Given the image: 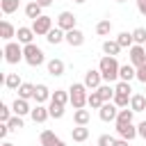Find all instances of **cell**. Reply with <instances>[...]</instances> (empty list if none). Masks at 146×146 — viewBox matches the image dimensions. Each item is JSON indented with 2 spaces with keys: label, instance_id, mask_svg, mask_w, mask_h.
Returning a JSON list of instances; mask_svg holds the SVG:
<instances>
[{
  "label": "cell",
  "instance_id": "44dd1931",
  "mask_svg": "<svg viewBox=\"0 0 146 146\" xmlns=\"http://www.w3.org/2000/svg\"><path fill=\"white\" fill-rule=\"evenodd\" d=\"M0 36L5 41H11V36H16V27L9 23V21H2L0 23Z\"/></svg>",
  "mask_w": 146,
  "mask_h": 146
},
{
  "label": "cell",
  "instance_id": "9c48e42d",
  "mask_svg": "<svg viewBox=\"0 0 146 146\" xmlns=\"http://www.w3.org/2000/svg\"><path fill=\"white\" fill-rule=\"evenodd\" d=\"M116 135L121 137V139H128V141H132L139 132H137V128L132 125V123H116Z\"/></svg>",
  "mask_w": 146,
  "mask_h": 146
},
{
  "label": "cell",
  "instance_id": "cb8c5ba5",
  "mask_svg": "<svg viewBox=\"0 0 146 146\" xmlns=\"http://www.w3.org/2000/svg\"><path fill=\"white\" fill-rule=\"evenodd\" d=\"M89 119H91V114H89V110H84V107H80V110L73 112V121H75V125H87Z\"/></svg>",
  "mask_w": 146,
  "mask_h": 146
},
{
  "label": "cell",
  "instance_id": "11a10c76",
  "mask_svg": "<svg viewBox=\"0 0 146 146\" xmlns=\"http://www.w3.org/2000/svg\"><path fill=\"white\" fill-rule=\"evenodd\" d=\"M144 87H146V84H144Z\"/></svg>",
  "mask_w": 146,
  "mask_h": 146
},
{
  "label": "cell",
  "instance_id": "d4e9b609",
  "mask_svg": "<svg viewBox=\"0 0 146 146\" xmlns=\"http://www.w3.org/2000/svg\"><path fill=\"white\" fill-rule=\"evenodd\" d=\"M103 52H105V55H112V57H116V55L121 52V46H119V41H116V39H114V41H110V39H107V41H103Z\"/></svg>",
  "mask_w": 146,
  "mask_h": 146
},
{
  "label": "cell",
  "instance_id": "2e32d148",
  "mask_svg": "<svg viewBox=\"0 0 146 146\" xmlns=\"http://www.w3.org/2000/svg\"><path fill=\"white\" fill-rule=\"evenodd\" d=\"M52 98V94H50V89L46 87V84H36V89H34V100L39 103V105H43L46 100H50Z\"/></svg>",
  "mask_w": 146,
  "mask_h": 146
},
{
  "label": "cell",
  "instance_id": "ba28073f",
  "mask_svg": "<svg viewBox=\"0 0 146 146\" xmlns=\"http://www.w3.org/2000/svg\"><path fill=\"white\" fill-rule=\"evenodd\" d=\"M144 62H146V48L139 46V43H135V46L130 48V64L137 68V66H141Z\"/></svg>",
  "mask_w": 146,
  "mask_h": 146
},
{
  "label": "cell",
  "instance_id": "7c38bea8",
  "mask_svg": "<svg viewBox=\"0 0 146 146\" xmlns=\"http://www.w3.org/2000/svg\"><path fill=\"white\" fill-rule=\"evenodd\" d=\"M46 68H48V73L52 75V78H59V75H64V62L59 59V57H52V59H48L46 62Z\"/></svg>",
  "mask_w": 146,
  "mask_h": 146
},
{
  "label": "cell",
  "instance_id": "d6a6232c",
  "mask_svg": "<svg viewBox=\"0 0 146 146\" xmlns=\"http://www.w3.org/2000/svg\"><path fill=\"white\" fill-rule=\"evenodd\" d=\"M18 5H21V0H0V9H2V14H14L16 9H18Z\"/></svg>",
  "mask_w": 146,
  "mask_h": 146
},
{
  "label": "cell",
  "instance_id": "f5cc1de1",
  "mask_svg": "<svg viewBox=\"0 0 146 146\" xmlns=\"http://www.w3.org/2000/svg\"><path fill=\"white\" fill-rule=\"evenodd\" d=\"M137 2H139V0H137Z\"/></svg>",
  "mask_w": 146,
  "mask_h": 146
},
{
  "label": "cell",
  "instance_id": "7dc6e473",
  "mask_svg": "<svg viewBox=\"0 0 146 146\" xmlns=\"http://www.w3.org/2000/svg\"><path fill=\"white\" fill-rule=\"evenodd\" d=\"M36 2H39V5H41V7H48V5H50V2H52V0H36Z\"/></svg>",
  "mask_w": 146,
  "mask_h": 146
},
{
  "label": "cell",
  "instance_id": "f1b7e54d",
  "mask_svg": "<svg viewBox=\"0 0 146 146\" xmlns=\"http://www.w3.org/2000/svg\"><path fill=\"white\" fill-rule=\"evenodd\" d=\"M57 135L52 132V130H43L41 135H39V141H41V146H55L57 144Z\"/></svg>",
  "mask_w": 146,
  "mask_h": 146
},
{
  "label": "cell",
  "instance_id": "74e56055",
  "mask_svg": "<svg viewBox=\"0 0 146 146\" xmlns=\"http://www.w3.org/2000/svg\"><path fill=\"white\" fill-rule=\"evenodd\" d=\"M114 91H116V94H128V96H132V94H130L132 87H130V82H125V80H119L116 87H114Z\"/></svg>",
  "mask_w": 146,
  "mask_h": 146
},
{
  "label": "cell",
  "instance_id": "52a82bcc",
  "mask_svg": "<svg viewBox=\"0 0 146 146\" xmlns=\"http://www.w3.org/2000/svg\"><path fill=\"white\" fill-rule=\"evenodd\" d=\"M116 114H119V107L110 100V103H103V107L98 110V116H100V121H116Z\"/></svg>",
  "mask_w": 146,
  "mask_h": 146
},
{
  "label": "cell",
  "instance_id": "ee69618b",
  "mask_svg": "<svg viewBox=\"0 0 146 146\" xmlns=\"http://www.w3.org/2000/svg\"><path fill=\"white\" fill-rule=\"evenodd\" d=\"M137 132H139V137H141V139H146V121H141V123L137 125Z\"/></svg>",
  "mask_w": 146,
  "mask_h": 146
},
{
  "label": "cell",
  "instance_id": "5bb4252c",
  "mask_svg": "<svg viewBox=\"0 0 146 146\" xmlns=\"http://www.w3.org/2000/svg\"><path fill=\"white\" fill-rule=\"evenodd\" d=\"M46 41L50 43V46H57V43H62V41H66V32L62 30V27H52L48 34H46Z\"/></svg>",
  "mask_w": 146,
  "mask_h": 146
},
{
  "label": "cell",
  "instance_id": "4dcf8cb0",
  "mask_svg": "<svg viewBox=\"0 0 146 146\" xmlns=\"http://www.w3.org/2000/svg\"><path fill=\"white\" fill-rule=\"evenodd\" d=\"M96 91L100 94V98H103L105 103H110V100L114 98V94H116V91H114V87H110V82H107V84H100Z\"/></svg>",
  "mask_w": 146,
  "mask_h": 146
},
{
  "label": "cell",
  "instance_id": "ab89813d",
  "mask_svg": "<svg viewBox=\"0 0 146 146\" xmlns=\"http://www.w3.org/2000/svg\"><path fill=\"white\" fill-rule=\"evenodd\" d=\"M11 112H14V110H9L5 103H0V123H7V121L11 119Z\"/></svg>",
  "mask_w": 146,
  "mask_h": 146
},
{
  "label": "cell",
  "instance_id": "30bf717a",
  "mask_svg": "<svg viewBox=\"0 0 146 146\" xmlns=\"http://www.w3.org/2000/svg\"><path fill=\"white\" fill-rule=\"evenodd\" d=\"M75 16L71 14V11H62L59 16H57V27H62L64 32H68V30H73L75 27Z\"/></svg>",
  "mask_w": 146,
  "mask_h": 146
},
{
  "label": "cell",
  "instance_id": "7a4b0ae2",
  "mask_svg": "<svg viewBox=\"0 0 146 146\" xmlns=\"http://www.w3.org/2000/svg\"><path fill=\"white\" fill-rule=\"evenodd\" d=\"M23 62L30 66H41L46 62V55L36 43H27V46H23Z\"/></svg>",
  "mask_w": 146,
  "mask_h": 146
},
{
  "label": "cell",
  "instance_id": "7bdbcfd3",
  "mask_svg": "<svg viewBox=\"0 0 146 146\" xmlns=\"http://www.w3.org/2000/svg\"><path fill=\"white\" fill-rule=\"evenodd\" d=\"M9 132H11V130H9V125H7V123H0V139H5Z\"/></svg>",
  "mask_w": 146,
  "mask_h": 146
},
{
  "label": "cell",
  "instance_id": "d6986e66",
  "mask_svg": "<svg viewBox=\"0 0 146 146\" xmlns=\"http://www.w3.org/2000/svg\"><path fill=\"white\" fill-rule=\"evenodd\" d=\"M135 78H137V68H135L132 64H123V66L119 68V80L130 82V80H135Z\"/></svg>",
  "mask_w": 146,
  "mask_h": 146
},
{
  "label": "cell",
  "instance_id": "f35d334b",
  "mask_svg": "<svg viewBox=\"0 0 146 146\" xmlns=\"http://www.w3.org/2000/svg\"><path fill=\"white\" fill-rule=\"evenodd\" d=\"M7 125H9V130H14V132H16V130H21V128H23V116L14 114V116L7 121Z\"/></svg>",
  "mask_w": 146,
  "mask_h": 146
},
{
  "label": "cell",
  "instance_id": "f546056e",
  "mask_svg": "<svg viewBox=\"0 0 146 146\" xmlns=\"http://www.w3.org/2000/svg\"><path fill=\"white\" fill-rule=\"evenodd\" d=\"M110 32H112V21H110V18L98 21V25H96V34H98V36H107Z\"/></svg>",
  "mask_w": 146,
  "mask_h": 146
},
{
  "label": "cell",
  "instance_id": "e0dca14e",
  "mask_svg": "<svg viewBox=\"0 0 146 146\" xmlns=\"http://www.w3.org/2000/svg\"><path fill=\"white\" fill-rule=\"evenodd\" d=\"M11 110H14V114H18V116H25V114L32 112V107H30V103H27L25 98H16L14 105H11Z\"/></svg>",
  "mask_w": 146,
  "mask_h": 146
},
{
  "label": "cell",
  "instance_id": "4fadbf2b",
  "mask_svg": "<svg viewBox=\"0 0 146 146\" xmlns=\"http://www.w3.org/2000/svg\"><path fill=\"white\" fill-rule=\"evenodd\" d=\"M16 36H18V43H23V46H27V43H34V30L32 27H18L16 30Z\"/></svg>",
  "mask_w": 146,
  "mask_h": 146
},
{
  "label": "cell",
  "instance_id": "83f0119b",
  "mask_svg": "<svg viewBox=\"0 0 146 146\" xmlns=\"http://www.w3.org/2000/svg\"><path fill=\"white\" fill-rule=\"evenodd\" d=\"M71 137H73V141H87L89 128H87V125H75V128L71 130Z\"/></svg>",
  "mask_w": 146,
  "mask_h": 146
},
{
  "label": "cell",
  "instance_id": "1f68e13d",
  "mask_svg": "<svg viewBox=\"0 0 146 146\" xmlns=\"http://www.w3.org/2000/svg\"><path fill=\"white\" fill-rule=\"evenodd\" d=\"M103 103H105V100L100 98V94H98L96 89H94V91L89 94V98H87V105H89L91 110H100V107H103Z\"/></svg>",
  "mask_w": 146,
  "mask_h": 146
},
{
  "label": "cell",
  "instance_id": "816d5d0a",
  "mask_svg": "<svg viewBox=\"0 0 146 146\" xmlns=\"http://www.w3.org/2000/svg\"><path fill=\"white\" fill-rule=\"evenodd\" d=\"M116 2H125V0H116Z\"/></svg>",
  "mask_w": 146,
  "mask_h": 146
},
{
  "label": "cell",
  "instance_id": "603a6c76",
  "mask_svg": "<svg viewBox=\"0 0 146 146\" xmlns=\"http://www.w3.org/2000/svg\"><path fill=\"white\" fill-rule=\"evenodd\" d=\"M34 89H36V84H32V82H23V84L18 87V98H25V100L34 98Z\"/></svg>",
  "mask_w": 146,
  "mask_h": 146
},
{
  "label": "cell",
  "instance_id": "484cf974",
  "mask_svg": "<svg viewBox=\"0 0 146 146\" xmlns=\"http://www.w3.org/2000/svg\"><path fill=\"white\" fill-rule=\"evenodd\" d=\"M50 100H52V103H57V105H66V103H71V94H68V91H64V89H55Z\"/></svg>",
  "mask_w": 146,
  "mask_h": 146
},
{
  "label": "cell",
  "instance_id": "6da1fadb",
  "mask_svg": "<svg viewBox=\"0 0 146 146\" xmlns=\"http://www.w3.org/2000/svg\"><path fill=\"white\" fill-rule=\"evenodd\" d=\"M98 68H100L105 82H114V80H119V68H121V64L116 62V57L105 55V57L98 62Z\"/></svg>",
  "mask_w": 146,
  "mask_h": 146
},
{
  "label": "cell",
  "instance_id": "3957f363",
  "mask_svg": "<svg viewBox=\"0 0 146 146\" xmlns=\"http://www.w3.org/2000/svg\"><path fill=\"white\" fill-rule=\"evenodd\" d=\"M68 94H71V105H73V110H80V107H84V105H87L89 94H87L84 82H73V84H71V89H68Z\"/></svg>",
  "mask_w": 146,
  "mask_h": 146
},
{
  "label": "cell",
  "instance_id": "7402d4cb",
  "mask_svg": "<svg viewBox=\"0 0 146 146\" xmlns=\"http://www.w3.org/2000/svg\"><path fill=\"white\" fill-rule=\"evenodd\" d=\"M21 84H23V82H21L18 73H7V75H5V87H7L9 91H18Z\"/></svg>",
  "mask_w": 146,
  "mask_h": 146
},
{
  "label": "cell",
  "instance_id": "4316f807",
  "mask_svg": "<svg viewBox=\"0 0 146 146\" xmlns=\"http://www.w3.org/2000/svg\"><path fill=\"white\" fill-rule=\"evenodd\" d=\"M132 116H135L132 107H121L116 114V123H132Z\"/></svg>",
  "mask_w": 146,
  "mask_h": 146
},
{
  "label": "cell",
  "instance_id": "f6af8a7d",
  "mask_svg": "<svg viewBox=\"0 0 146 146\" xmlns=\"http://www.w3.org/2000/svg\"><path fill=\"white\" fill-rule=\"evenodd\" d=\"M137 9H139L141 16H146V0H139V2H137Z\"/></svg>",
  "mask_w": 146,
  "mask_h": 146
},
{
  "label": "cell",
  "instance_id": "f907efd6",
  "mask_svg": "<svg viewBox=\"0 0 146 146\" xmlns=\"http://www.w3.org/2000/svg\"><path fill=\"white\" fill-rule=\"evenodd\" d=\"M2 146H14V144L11 141H2Z\"/></svg>",
  "mask_w": 146,
  "mask_h": 146
},
{
  "label": "cell",
  "instance_id": "681fc988",
  "mask_svg": "<svg viewBox=\"0 0 146 146\" xmlns=\"http://www.w3.org/2000/svg\"><path fill=\"white\" fill-rule=\"evenodd\" d=\"M73 2H75V5H82V2H87V0H73Z\"/></svg>",
  "mask_w": 146,
  "mask_h": 146
},
{
  "label": "cell",
  "instance_id": "8fae6325",
  "mask_svg": "<svg viewBox=\"0 0 146 146\" xmlns=\"http://www.w3.org/2000/svg\"><path fill=\"white\" fill-rule=\"evenodd\" d=\"M66 43H68L71 48H80V46L84 43V34H82V30H78V27L68 30V32H66Z\"/></svg>",
  "mask_w": 146,
  "mask_h": 146
},
{
  "label": "cell",
  "instance_id": "8d00e7d4",
  "mask_svg": "<svg viewBox=\"0 0 146 146\" xmlns=\"http://www.w3.org/2000/svg\"><path fill=\"white\" fill-rule=\"evenodd\" d=\"M48 112H50V119H62V116H64V105H57V103L50 100Z\"/></svg>",
  "mask_w": 146,
  "mask_h": 146
},
{
  "label": "cell",
  "instance_id": "b9f144b4",
  "mask_svg": "<svg viewBox=\"0 0 146 146\" xmlns=\"http://www.w3.org/2000/svg\"><path fill=\"white\" fill-rule=\"evenodd\" d=\"M137 80L146 84V62H144L141 66H137Z\"/></svg>",
  "mask_w": 146,
  "mask_h": 146
},
{
  "label": "cell",
  "instance_id": "d590c367",
  "mask_svg": "<svg viewBox=\"0 0 146 146\" xmlns=\"http://www.w3.org/2000/svg\"><path fill=\"white\" fill-rule=\"evenodd\" d=\"M112 103H114L119 110H121V107H128V103H130V96H128V94H114Z\"/></svg>",
  "mask_w": 146,
  "mask_h": 146
},
{
  "label": "cell",
  "instance_id": "9a60e30c",
  "mask_svg": "<svg viewBox=\"0 0 146 146\" xmlns=\"http://www.w3.org/2000/svg\"><path fill=\"white\" fill-rule=\"evenodd\" d=\"M30 116H32V121H34V123H43V121L50 116V112H48V107H43V105H39V103H36V107H32Z\"/></svg>",
  "mask_w": 146,
  "mask_h": 146
},
{
  "label": "cell",
  "instance_id": "ffe728a7",
  "mask_svg": "<svg viewBox=\"0 0 146 146\" xmlns=\"http://www.w3.org/2000/svg\"><path fill=\"white\" fill-rule=\"evenodd\" d=\"M130 107L135 112H144L146 110V96L144 94H132L130 96Z\"/></svg>",
  "mask_w": 146,
  "mask_h": 146
},
{
  "label": "cell",
  "instance_id": "277c9868",
  "mask_svg": "<svg viewBox=\"0 0 146 146\" xmlns=\"http://www.w3.org/2000/svg\"><path fill=\"white\" fill-rule=\"evenodd\" d=\"M2 55H5V62H7V64H18V62L23 59V43H18V41H7Z\"/></svg>",
  "mask_w": 146,
  "mask_h": 146
},
{
  "label": "cell",
  "instance_id": "c3c4849f",
  "mask_svg": "<svg viewBox=\"0 0 146 146\" xmlns=\"http://www.w3.org/2000/svg\"><path fill=\"white\" fill-rule=\"evenodd\" d=\"M55 146H66V144H64L62 139H57V144H55Z\"/></svg>",
  "mask_w": 146,
  "mask_h": 146
},
{
  "label": "cell",
  "instance_id": "60d3db41",
  "mask_svg": "<svg viewBox=\"0 0 146 146\" xmlns=\"http://www.w3.org/2000/svg\"><path fill=\"white\" fill-rule=\"evenodd\" d=\"M114 139L116 137H112V135H100L98 141H96V146H114Z\"/></svg>",
  "mask_w": 146,
  "mask_h": 146
},
{
  "label": "cell",
  "instance_id": "db71d44e",
  "mask_svg": "<svg viewBox=\"0 0 146 146\" xmlns=\"http://www.w3.org/2000/svg\"><path fill=\"white\" fill-rule=\"evenodd\" d=\"M144 48H146V46H144Z\"/></svg>",
  "mask_w": 146,
  "mask_h": 146
},
{
  "label": "cell",
  "instance_id": "5b68a950",
  "mask_svg": "<svg viewBox=\"0 0 146 146\" xmlns=\"http://www.w3.org/2000/svg\"><path fill=\"white\" fill-rule=\"evenodd\" d=\"M32 30H34V34L36 36H46L50 30H52V18L50 16H39L36 21H32Z\"/></svg>",
  "mask_w": 146,
  "mask_h": 146
},
{
  "label": "cell",
  "instance_id": "e575fe53",
  "mask_svg": "<svg viewBox=\"0 0 146 146\" xmlns=\"http://www.w3.org/2000/svg\"><path fill=\"white\" fill-rule=\"evenodd\" d=\"M132 39H135V43L146 46V27H135L132 30Z\"/></svg>",
  "mask_w": 146,
  "mask_h": 146
},
{
  "label": "cell",
  "instance_id": "bcb514c9",
  "mask_svg": "<svg viewBox=\"0 0 146 146\" xmlns=\"http://www.w3.org/2000/svg\"><path fill=\"white\" fill-rule=\"evenodd\" d=\"M114 146H128V139H121L119 137V139H114Z\"/></svg>",
  "mask_w": 146,
  "mask_h": 146
},
{
  "label": "cell",
  "instance_id": "ac0fdd59",
  "mask_svg": "<svg viewBox=\"0 0 146 146\" xmlns=\"http://www.w3.org/2000/svg\"><path fill=\"white\" fill-rule=\"evenodd\" d=\"M41 9H43V7H41L36 0H32V2H27V5H25V16H27V18H32V21H36L39 16H43V14H41Z\"/></svg>",
  "mask_w": 146,
  "mask_h": 146
},
{
  "label": "cell",
  "instance_id": "836d02e7",
  "mask_svg": "<svg viewBox=\"0 0 146 146\" xmlns=\"http://www.w3.org/2000/svg\"><path fill=\"white\" fill-rule=\"evenodd\" d=\"M116 41H119V46H121V48H132V46H135L132 32H121V34L116 36Z\"/></svg>",
  "mask_w": 146,
  "mask_h": 146
},
{
  "label": "cell",
  "instance_id": "8992f818",
  "mask_svg": "<svg viewBox=\"0 0 146 146\" xmlns=\"http://www.w3.org/2000/svg\"><path fill=\"white\" fill-rule=\"evenodd\" d=\"M103 84V73H100V68H89L87 73H84V87L87 89H98Z\"/></svg>",
  "mask_w": 146,
  "mask_h": 146
}]
</instances>
